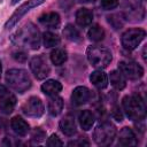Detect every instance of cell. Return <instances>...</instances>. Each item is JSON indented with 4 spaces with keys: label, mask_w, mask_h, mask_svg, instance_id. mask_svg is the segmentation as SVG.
Wrapping results in <instances>:
<instances>
[{
    "label": "cell",
    "mask_w": 147,
    "mask_h": 147,
    "mask_svg": "<svg viewBox=\"0 0 147 147\" xmlns=\"http://www.w3.org/2000/svg\"><path fill=\"white\" fill-rule=\"evenodd\" d=\"M142 57H144V60L146 61V47H144V51H142Z\"/></svg>",
    "instance_id": "36"
},
{
    "label": "cell",
    "mask_w": 147,
    "mask_h": 147,
    "mask_svg": "<svg viewBox=\"0 0 147 147\" xmlns=\"http://www.w3.org/2000/svg\"><path fill=\"white\" fill-rule=\"evenodd\" d=\"M91 91L86 86H77L71 93V101L76 106H82L91 100Z\"/></svg>",
    "instance_id": "12"
},
{
    "label": "cell",
    "mask_w": 147,
    "mask_h": 147,
    "mask_svg": "<svg viewBox=\"0 0 147 147\" xmlns=\"http://www.w3.org/2000/svg\"><path fill=\"white\" fill-rule=\"evenodd\" d=\"M117 144L119 146H136L138 144L137 137L132 129L125 126L119 131L118 138H117Z\"/></svg>",
    "instance_id": "14"
},
{
    "label": "cell",
    "mask_w": 147,
    "mask_h": 147,
    "mask_svg": "<svg viewBox=\"0 0 147 147\" xmlns=\"http://www.w3.org/2000/svg\"><path fill=\"white\" fill-rule=\"evenodd\" d=\"M110 114H111V117H114V118H115L116 121H118V122H121V121L123 119L122 111H121L119 107L116 106V105H114V106L110 108Z\"/></svg>",
    "instance_id": "32"
},
{
    "label": "cell",
    "mask_w": 147,
    "mask_h": 147,
    "mask_svg": "<svg viewBox=\"0 0 147 147\" xmlns=\"http://www.w3.org/2000/svg\"><path fill=\"white\" fill-rule=\"evenodd\" d=\"M80 2H83V3H92V2H94L95 0H79Z\"/></svg>",
    "instance_id": "35"
},
{
    "label": "cell",
    "mask_w": 147,
    "mask_h": 147,
    "mask_svg": "<svg viewBox=\"0 0 147 147\" xmlns=\"http://www.w3.org/2000/svg\"><path fill=\"white\" fill-rule=\"evenodd\" d=\"M122 106L125 115L133 122L144 121L146 117V103L144 98L138 94L133 93L130 95H125L122 100Z\"/></svg>",
    "instance_id": "2"
},
{
    "label": "cell",
    "mask_w": 147,
    "mask_h": 147,
    "mask_svg": "<svg viewBox=\"0 0 147 147\" xmlns=\"http://www.w3.org/2000/svg\"><path fill=\"white\" fill-rule=\"evenodd\" d=\"M93 21V13L88 9V8H79L76 11V23L82 26L85 28L87 25H90Z\"/></svg>",
    "instance_id": "20"
},
{
    "label": "cell",
    "mask_w": 147,
    "mask_h": 147,
    "mask_svg": "<svg viewBox=\"0 0 147 147\" xmlns=\"http://www.w3.org/2000/svg\"><path fill=\"white\" fill-rule=\"evenodd\" d=\"M90 142L85 139H78V140H75V141H70L68 144V146H88Z\"/></svg>",
    "instance_id": "34"
},
{
    "label": "cell",
    "mask_w": 147,
    "mask_h": 147,
    "mask_svg": "<svg viewBox=\"0 0 147 147\" xmlns=\"http://www.w3.org/2000/svg\"><path fill=\"white\" fill-rule=\"evenodd\" d=\"M39 23L47 29H57L61 24V18L57 13L49 11L39 17Z\"/></svg>",
    "instance_id": "16"
},
{
    "label": "cell",
    "mask_w": 147,
    "mask_h": 147,
    "mask_svg": "<svg viewBox=\"0 0 147 147\" xmlns=\"http://www.w3.org/2000/svg\"><path fill=\"white\" fill-rule=\"evenodd\" d=\"M18 1H21V0H11V1H10V5H16Z\"/></svg>",
    "instance_id": "37"
},
{
    "label": "cell",
    "mask_w": 147,
    "mask_h": 147,
    "mask_svg": "<svg viewBox=\"0 0 147 147\" xmlns=\"http://www.w3.org/2000/svg\"><path fill=\"white\" fill-rule=\"evenodd\" d=\"M63 109V99L59 95H52L48 99V103H47V111L51 116L56 117L61 114Z\"/></svg>",
    "instance_id": "18"
},
{
    "label": "cell",
    "mask_w": 147,
    "mask_h": 147,
    "mask_svg": "<svg viewBox=\"0 0 147 147\" xmlns=\"http://www.w3.org/2000/svg\"><path fill=\"white\" fill-rule=\"evenodd\" d=\"M86 55H87L88 62L96 69L107 68L113 60L111 52L107 47L100 46V45L88 46L86 49Z\"/></svg>",
    "instance_id": "4"
},
{
    "label": "cell",
    "mask_w": 147,
    "mask_h": 147,
    "mask_svg": "<svg viewBox=\"0 0 147 147\" xmlns=\"http://www.w3.org/2000/svg\"><path fill=\"white\" fill-rule=\"evenodd\" d=\"M63 36L65 37V39H68L69 41L72 42H80L83 40V37L80 34V32L78 31L77 28H75L72 24H67L63 29Z\"/></svg>",
    "instance_id": "24"
},
{
    "label": "cell",
    "mask_w": 147,
    "mask_h": 147,
    "mask_svg": "<svg viewBox=\"0 0 147 147\" xmlns=\"http://www.w3.org/2000/svg\"><path fill=\"white\" fill-rule=\"evenodd\" d=\"M59 126H60V130L63 134H65L67 137H72L76 131H77V126H76V122H75V118L72 115L68 114V115H64L60 123H59Z\"/></svg>",
    "instance_id": "13"
},
{
    "label": "cell",
    "mask_w": 147,
    "mask_h": 147,
    "mask_svg": "<svg viewBox=\"0 0 147 147\" xmlns=\"http://www.w3.org/2000/svg\"><path fill=\"white\" fill-rule=\"evenodd\" d=\"M145 17V10L144 7L140 3H132L131 6H129L127 10H126V15L125 18H133L132 21H142Z\"/></svg>",
    "instance_id": "22"
},
{
    "label": "cell",
    "mask_w": 147,
    "mask_h": 147,
    "mask_svg": "<svg viewBox=\"0 0 147 147\" xmlns=\"http://www.w3.org/2000/svg\"><path fill=\"white\" fill-rule=\"evenodd\" d=\"M46 0H28V1H25L23 5H21L13 14H11V16L7 20V22L5 23V29L6 30H9V29H11V28H14L17 23H18V21L26 14V13H29L31 9H33V8H36V7H38V6H40L41 3H44Z\"/></svg>",
    "instance_id": "7"
},
{
    "label": "cell",
    "mask_w": 147,
    "mask_h": 147,
    "mask_svg": "<svg viewBox=\"0 0 147 147\" xmlns=\"http://www.w3.org/2000/svg\"><path fill=\"white\" fill-rule=\"evenodd\" d=\"M10 41L22 48L38 49L41 42V34L33 23L28 22L10 36Z\"/></svg>",
    "instance_id": "1"
},
{
    "label": "cell",
    "mask_w": 147,
    "mask_h": 147,
    "mask_svg": "<svg viewBox=\"0 0 147 147\" xmlns=\"http://www.w3.org/2000/svg\"><path fill=\"white\" fill-rule=\"evenodd\" d=\"M1 72H2V65H1V61H0V77H1Z\"/></svg>",
    "instance_id": "38"
},
{
    "label": "cell",
    "mask_w": 147,
    "mask_h": 147,
    "mask_svg": "<svg viewBox=\"0 0 147 147\" xmlns=\"http://www.w3.org/2000/svg\"><path fill=\"white\" fill-rule=\"evenodd\" d=\"M46 145L49 147H57V146H63L62 140L57 137V134H52L47 140H46Z\"/></svg>",
    "instance_id": "31"
},
{
    "label": "cell",
    "mask_w": 147,
    "mask_h": 147,
    "mask_svg": "<svg viewBox=\"0 0 147 147\" xmlns=\"http://www.w3.org/2000/svg\"><path fill=\"white\" fill-rule=\"evenodd\" d=\"M10 127L13 131L20 136V137H25L29 131H30V125L29 123L21 116H14L10 121Z\"/></svg>",
    "instance_id": "15"
},
{
    "label": "cell",
    "mask_w": 147,
    "mask_h": 147,
    "mask_svg": "<svg viewBox=\"0 0 147 147\" xmlns=\"http://www.w3.org/2000/svg\"><path fill=\"white\" fill-rule=\"evenodd\" d=\"M16 106V96L5 85H0V111L2 114L13 113Z\"/></svg>",
    "instance_id": "11"
},
{
    "label": "cell",
    "mask_w": 147,
    "mask_h": 147,
    "mask_svg": "<svg viewBox=\"0 0 147 147\" xmlns=\"http://www.w3.org/2000/svg\"><path fill=\"white\" fill-rule=\"evenodd\" d=\"M78 121H79L80 127L84 131H88V130L92 129V126L95 122V117H94V114L91 110L85 109V110L80 111V114L78 116Z\"/></svg>",
    "instance_id": "21"
},
{
    "label": "cell",
    "mask_w": 147,
    "mask_h": 147,
    "mask_svg": "<svg viewBox=\"0 0 147 147\" xmlns=\"http://www.w3.org/2000/svg\"><path fill=\"white\" fill-rule=\"evenodd\" d=\"M30 69L32 71V74L34 75V77L39 80L45 79L46 77H48V75L51 74V68L49 64L47 62V59L44 56V54L40 55H34L31 60H30Z\"/></svg>",
    "instance_id": "9"
},
{
    "label": "cell",
    "mask_w": 147,
    "mask_h": 147,
    "mask_svg": "<svg viewBox=\"0 0 147 147\" xmlns=\"http://www.w3.org/2000/svg\"><path fill=\"white\" fill-rule=\"evenodd\" d=\"M41 41L46 48H51V47H56L60 44L61 38L59 37V34L52 31H45L41 36Z\"/></svg>",
    "instance_id": "26"
},
{
    "label": "cell",
    "mask_w": 147,
    "mask_h": 147,
    "mask_svg": "<svg viewBox=\"0 0 147 147\" xmlns=\"http://www.w3.org/2000/svg\"><path fill=\"white\" fill-rule=\"evenodd\" d=\"M118 0H100V6L105 10H111L118 6Z\"/></svg>",
    "instance_id": "30"
},
{
    "label": "cell",
    "mask_w": 147,
    "mask_h": 147,
    "mask_svg": "<svg viewBox=\"0 0 147 147\" xmlns=\"http://www.w3.org/2000/svg\"><path fill=\"white\" fill-rule=\"evenodd\" d=\"M45 138H46V132L40 127H36L31 133V141L33 144H40L41 141L45 140Z\"/></svg>",
    "instance_id": "28"
},
{
    "label": "cell",
    "mask_w": 147,
    "mask_h": 147,
    "mask_svg": "<svg viewBox=\"0 0 147 147\" xmlns=\"http://www.w3.org/2000/svg\"><path fill=\"white\" fill-rule=\"evenodd\" d=\"M118 70L126 79L138 80L144 76V68L136 61L124 60L118 63Z\"/></svg>",
    "instance_id": "8"
},
{
    "label": "cell",
    "mask_w": 147,
    "mask_h": 147,
    "mask_svg": "<svg viewBox=\"0 0 147 147\" xmlns=\"http://www.w3.org/2000/svg\"><path fill=\"white\" fill-rule=\"evenodd\" d=\"M105 30L99 25V24H94L90 28L88 32H87V37L91 41H94V42H99V41H102L105 39Z\"/></svg>",
    "instance_id": "27"
},
{
    "label": "cell",
    "mask_w": 147,
    "mask_h": 147,
    "mask_svg": "<svg viewBox=\"0 0 147 147\" xmlns=\"http://www.w3.org/2000/svg\"><path fill=\"white\" fill-rule=\"evenodd\" d=\"M51 61L53 64L55 65H61L63 64L67 60H68V53L64 48L61 47H55L52 52H51Z\"/></svg>",
    "instance_id": "25"
},
{
    "label": "cell",
    "mask_w": 147,
    "mask_h": 147,
    "mask_svg": "<svg viewBox=\"0 0 147 147\" xmlns=\"http://www.w3.org/2000/svg\"><path fill=\"white\" fill-rule=\"evenodd\" d=\"M108 80H110V84L118 91L125 88L126 86V78L123 76V74L119 70H113L109 75Z\"/></svg>",
    "instance_id": "23"
},
{
    "label": "cell",
    "mask_w": 147,
    "mask_h": 147,
    "mask_svg": "<svg viewBox=\"0 0 147 147\" xmlns=\"http://www.w3.org/2000/svg\"><path fill=\"white\" fill-rule=\"evenodd\" d=\"M107 18H108V22L114 26V29H121L123 26V20L118 14H113Z\"/></svg>",
    "instance_id": "29"
},
{
    "label": "cell",
    "mask_w": 147,
    "mask_h": 147,
    "mask_svg": "<svg viewBox=\"0 0 147 147\" xmlns=\"http://www.w3.org/2000/svg\"><path fill=\"white\" fill-rule=\"evenodd\" d=\"M90 80H91V83H92L96 88H99V90L106 88V87L108 86V83H109L107 74H106L105 71H102L101 69H98V70L93 71V72L91 74V76H90Z\"/></svg>",
    "instance_id": "17"
},
{
    "label": "cell",
    "mask_w": 147,
    "mask_h": 147,
    "mask_svg": "<svg viewBox=\"0 0 147 147\" xmlns=\"http://www.w3.org/2000/svg\"><path fill=\"white\" fill-rule=\"evenodd\" d=\"M22 111L28 117L39 118L44 115V103L38 96H30L22 106Z\"/></svg>",
    "instance_id": "10"
},
{
    "label": "cell",
    "mask_w": 147,
    "mask_h": 147,
    "mask_svg": "<svg viewBox=\"0 0 147 147\" xmlns=\"http://www.w3.org/2000/svg\"><path fill=\"white\" fill-rule=\"evenodd\" d=\"M61 91H62V84L55 79H47L41 85V92L47 96L57 95Z\"/></svg>",
    "instance_id": "19"
},
{
    "label": "cell",
    "mask_w": 147,
    "mask_h": 147,
    "mask_svg": "<svg viewBox=\"0 0 147 147\" xmlns=\"http://www.w3.org/2000/svg\"><path fill=\"white\" fill-rule=\"evenodd\" d=\"M146 37V31L141 28H132L126 30L122 37H121V42L122 46L127 49V51H133L136 49L141 41L145 39Z\"/></svg>",
    "instance_id": "6"
},
{
    "label": "cell",
    "mask_w": 147,
    "mask_h": 147,
    "mask_svg": "<svg viewBox=\"0 0 147 147\" xmlns=\"http://www.w3.org/2000/svg\"><path fill=\"white\" fill-rule=\"evenodd\" d=\"M13 59H14L15 61H17V62L23 63V62L26 61L28 55H26V53L23 52V51H17V52H14V53H13Z\"/></svg>",
    "instance_id": "33"
},
{
    "label": "cell",
    "mask_w": 147,
    "mask_h": 147,
    "mask_svg": "<svg viewBox=\"0 0 147 147\" xmlns=\"http://www.w3.org/2000/svg\"><path fill=\"white\" fill-rule=\"evenodd\" d=\"M6 83L10 88L18 93H24L31 87V78L24 69H9L6 72Z\"/></svg>",
    "instance_id": "3"
},
{
    "label": "cell",
    "mask_w": 147,
    "mask_h": 147,
    "mask_svg": "<svg viewBox=\"0 0 147 147\" xmlns=\"http://www.w3.org/2000/svg\"><path fill=\"white\" fill-rule=\"evenodd\" d=\"M116 126L110 121H103L93 131V140L99 146H109L116 138Z\"/></svg>",
    "instance_id": "5"
}]
</instances>
